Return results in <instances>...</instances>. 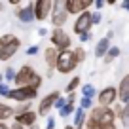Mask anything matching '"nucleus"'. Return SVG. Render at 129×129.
Segmentation results:
<instances>
[{
    "label": "nucleus",
    "instance_id": "nucleus-1",
    "mask_svg": "<svg viewBox=\"0 0 129 129\" xmlns=\"http://www.w3.org/2000/svg\"><path fill=\"white\" fill-rule=\"evenodd\" d=\"M116 120V114L112 108H105V106H95L91 108L87 120H85V129H99L103 125H110Z\"/></svg>",
    "mask_w": 129,
    "mask_h": 129
},
{
    "label": "nucleus",
    "instance_id": "nucleus-2",
    "mask_svg": "<svg viewBox=\"0 0 129 129\" xmlns=\"http://www.w3.org/2000/svg\"><path fill=\"white\" fill-rule=\"evenodd\" d=\"M13 82H15L17 87H32V89H38L42 85V76L32 69V67L25 64V67H21V69L17 70L15 80H13Z\"/></svg>",
    "mask_w": 129,
    "mask_h": 129
},
{
    "label": "nucleus",
    "instance_id": "nucleus-3",
    "mask_svg": "<svg viewBox=\"0 0 129 129\" xmlns=\"http://www.w3.org/2000/svg\"><path fill=\"white\" fill-rule=\"evenodd\" d=\"M76 67H78V63H76V57H74L72 49H67V51L59 53V57H57V67H55L57 72L69 74V72H72Z\"/></svg>",
    "mask_w": 129,
    "mask_h": 129
},
{
    "label": "nucleus",
    "instance_id": "nucleus-4",
    "mask_svg": "<svg viewBox=\"0 0 129 129\" xmlns=\"http://www.w3.org/2000/svg\"><path fill=\"white\" fill-rule=\"evenodd\" d=\"M49 38H51L53 48H55L59 53H61V51H67V49H70V44H72V40H70V36L63 30V28H53L51 34H49Z\"/></svg>",
    "mask_w": 129,
    "mask_h": 129
},
{
    "label": "nucleus",
    "instance_id": "nucleus-5",
    "mask_svg": "<svg viewBox=\"0 0 129 129\" xmlns=\"http://www.w3.org/2000/svg\"><path fill=\"white\" fill-rule=\"evenodd\" d=\"M93 6V0H63V10L67 13L72 15H80L84 12H89V8Z\"/></svg>",
    "mask_w": 129,
    "mask_h": 129
},
{
    "label": "nucleus",
    "instance_id": "nucleus-6",
    "mask_svg": "<svg viewBox=\"0 0 129 129\" xmlns=\"http://www.w3.org/2000/svg\"><path fill=\"white\" fill-rule=\"evenodd\" d=\"M38 97V89H32V87H15V89H10V95L8 99L17 103H30L32 99Z\"/></svg>",
    "mask_w": 129,
    "mask_h": 129
},
{
    "label": "nucleus",
    "instance_id": "nucleus-7",
    "mask_svg": "<svg viewBox=\"0 0 129 129\" xmlns=\"http://www.w3.org/2000/svg\"><path fill=\"white\" fill-rule=\"evenodd\" d=\"M53 2L51 0H36L34 2V21H46L51 15Z\"/></svg>",
    "mask_w": 129,
    "mask_h": 129
},
{
    "label": "nucleus",
    "instance_id": "nucleus-8",
    "mask_svg": "<svg viewBox=\"0 0 129 129\" xmlns=\"http://www.w3.org/2000/svg\"><path fill=\"white\" fill-rule=\"evenodd\" d=\"M59 97H61L59 91H51V93H48L46 97H42V101H40V105H38L36 114H38V116H48L49 110L55 106V103H57V99H59Z\"/></svg>",
    "mask_w": 129,
    "mask_h": 129
},
{
    "label": "nucleus",
    "instance_id": "nucleus-9",
    "mask_svg": "<svg viewBox=\"0 0 129 129\" xmlns=\"http://www.w3.org/2000/svg\"><path fill=\"white\" fill-rule=\"evenodd\" d=\"M116 99H118V89L112 87V85L105 87L103 91H99V95H97L99 106H105V108H110V106L116 103Z\"/></svg>",
    "mask_w": 129,
    "mask_h": 129
},
{
    "label": "nucleus",
    "instance_id": "nucleus-10",
    "mask_svg": "<svg viewBox=\"0 0 129 129\" xmlns=\"http://www.w3.org/2000/svg\"><path fill=\"white\" fill-rule=\"evenodd\" d=\"M49 19H51V23H53L55 28H63V25L69 19V13L63 10V2H53V10H51Z\"/></svg>",
    "mask_w": 129,
    "mask_h": 129
},
{
    "label": "nucleus",
    "instance_id": "nucleus-11",
    "mask_svg": "<svg viewBox=\"0 0 129 129\" xmlns=\"http://www.w3.org/2000/svg\"><path fill=\"white\" fill-rule=\"evenodd\" d=\"M93 27V21H91V12H84L80 13V15L76 17V21H74V28L72 30L76 32L78 36L80 34H84V32H89V28Z\"/></svg>",
    "mask_w": 129,
    "mask_h": 129
},
{
    "label": "nucleus",
    "instance_id": "nucleus-12",
    "mask_svg": "<svg viewBox=\"0 0 129 129\" xmlns=\"http://www.w3.org/2000/svg\"><path fill=\"white\" fill-rule=\"evenodd\" d=\"M15 17L21 21V23H32L34 21V2H28V4H23L21 8H17Z\"/></svg>",
    "mask_w": 129,
    "mask_h": 129
},
{
    "label": "nucleus",
    "instance_id": "nucleus-13",
    "mask_svg": "<svg viewBox=\"0 0 129 129\" xmlns=\"http://www.w3.org/2000/svg\"><path fill=\"white\" fill-rule=\"evenodd\" d=\"M19 46H21V40H19V38H15L12 44L4 46V48H0V61H10V59L17 53Z\"/></svg>",
    "mask_w": 129,
    "mask_h": 129
},
{
    "label": "nucleus",
    "instance_id": "nucleus-14",
    "mask_svg": "<svg viewBox=\"0 0 129 129\" xmlns=\"http://www.w3.org/2000/svg\"><path fill=\"white\" fill-rule=\"evenodd\" d=\"M15 118V123H19L21 127H25V129H28V127H32L34 123H38V114L36 112H25V114H21V116H13Z\"/></svg>",
    "mask_w": 129,
    "mask_h": 129
},
{
    "label": "nucleus",
    "instance_id": "nucleus-15",
    "mask_svg": "<svg viewBox=\"0 0 129 129\" xmlns=\"http://www.w3.org/2000/svg\"><path fill=\"white\" fill-rule=\"evenodd\" d=\"M118 99H120L123 105L129 103V74H125V76L121 78L120 85H118Z\"/></svg>",
    "mask_w": 129,
    "mask_h": 129
},
{
    "label": "nucleus",
    "instance_id": "nucleus-16",
    "mask_svg": "<svg viewBox=\"0 0 129 129\" xmlns=\"http://www.w3.org/2000/svg\"><path fill=\"white\" fill-rule=\"evenodd\" d=\"M57 57H59V51H57L53 46H49V48L44 49V59H46V64H48L49 70H53L57 67Z\"/></svg>",
    "mask_w": 129,
    "mask_h": 129
},
{
    "label": "nucleus",
    "instance_id": "nucleus-17",
    "mask_svg": "<svg viewBox=\"0 0 129 129\" xmlns=\"http://www.w3.org/2000/svg\"><path fill=\"white\" fill-rule=\"evenodd\" d=\"M74 112H76V95L70 93V95L67 97V105L59 110V116L61 118H67V116H70V114H74Z\"/></svg>",
    "mask_w": 129,
    "mask_h": 129
},
{
    "label": "nucleus",
    "instance_id": "nucleus-18",
    "mask_svg": "<svg viewBox=\"0 0 129 129\" xmlns=\"http://www.w3.org/2000/svg\"><path fill=\"white\" fill-rule=\"evenodd\" d=\"M108 49H110V40L108 38H101V40L97 42V46H95V57L97 59H103V57L108 53Z\"/></svg>",
    "mask_w": 129,
    "mask_h": 129
},
{
    "label": "nucleus",
    "instance_id": "nucleus-19",
    "mask_svg": "<svg viewBox=\"0 0 129 129\" xmlns=\"http://www.w3.org/2000/svg\"><path fill=\"white\" fill-rule=\"evenodd\" d=\"M85 120H87V116H85V110L76 108V112H74V121H72V127H74V129H82V127L85 125Z\"/></svg>",
    "mask_w": 129,
    "mask_h": 129
},
{
    "label": "nucleus",
    "instance_id": "nucleus-20",
    "mask_svg": "<svg viewBox=\"0 0 129 129\" xmlns=\"http://www.w3.org/2000/svg\"><path fill=\"white\" fill-rule=\"evenodd\" d=\"M12 116H13V108L10 105L0 103V123H4V120H10Z\"/></svg>",
    "mask_w": 129,
    "mask_h": 129
},
{
    "label": "nucleus",
    "instance_id": "nucleus-21",
    "mask_svg": "<svg viewBox=\"0 0 129 129\" xmlns=\"http://www.w3.org/2000/svg\"><path fill=\"white\" fill-rule=\"evenodd\" d=\"M118 57H120V48H116V46H110L108 53H106L103 59H105V63H112V61L118 59Z\"/></svg>",
    "mask_w": 129,
    "mask_h": 129
},
{
    "label": "nucleus",
    "instance_id": "nucleus-22",
    "mask_svg": "<svg viewBox=\"0 0 129 129\" xmlns=\"http://www.w3.org/2000/svg\"><path fill=\"white\" fill-rule=\"evenodd\" d=\"M72 53H74V57H76V63H78V64L84 63V61L87 59V53H85V49L82 48V46H80V48H74Z\"/></svg>",
    "mask_w": 129,
    "mask_h": 129
},
{
    "label": "nucleus",
    "instance_id": "nucleus-23",
    "mask_svg": "<svg viewBox=\"0 0 129 129\" xmlns=\"http://www.w3.org/2000/svg\"><path fill=\"white\" fill-rule=\"evenodd\" d=\"M118 118L121 120L123 127H129V103H127V105H123V108H121V114H120Z\"/></svg>",
    "mask_w": 129,
    "mask_h": 129
},
{
    "label": "nucleus",
    "instance_id": "nucleus-24",
    "mask_svg": "<svg viewBox=\"0 0 129 129\" xmlns=\"http://www.w3.org/2000/svg\"><path fill=\"white\" fill-rule=\"evenodd\" d=\"M78 85H80V78H78V76H74L72 80H70L69 84H67V87H64V91H67V93H69V95H70V93H74V91H76V87H78Z\"/></svg>",
    "mask_w": 129,
    "mask_h": 129
},
{
    "label": "nucleus",
    "instance_id": "nucleus-25",
    "mask_svg": "<svg viewBox=\"0 0 129 129\" xmlns=\"http://www.w3.org/2000/svg\"><path fill=\"white\" fill-rule=\"evenodd\" d=\"M95 87H93L91 84H85L84 87H82V95L85 97V99H93V97H95Z\"/></svg>",
    "mask_w": 129,
    "mask_h": 129
},
{
    "label": "nucleus",
    "instance_id": "nucleus-26",
    "mask_svg": "<svg viewBox=\"0 0 129 129\" xmlns=\"http://www.w3.org/2000/svg\"><path fill=\"white\" fill-rule=\"evenodd\" d=\"M25 112H30V105H28V103H23V105L13 108V116H21V114H25Z\"/></svg>",
    "mask_w": 129,
    "mask_h": 129
},
{
    "label": "nucleus",
    "instance_id": "nucleus-27",
    "mask_svg": "<svg viewBox=\"0 0 129 129\" xmlns=\"http://www.w3.org/2000/svg\"><path fill=\"white\" fill-rule=\"evenodd\" d=\"M15 38H17V36H13V34H2V36H0V48H4V46L12 44Z\"/></svg>",
    "mask_w": 129,
    "mask_h": 129
},
{
    "label": "nucleus",
    "instance_id": "nucleus-28",
    "mask_svg": "<svg viewBox=\"0 0 129 129\" xmlns=\"http://www.w3.org/2000/svg\"><path fill=\"white\" fill-rule=\"evenodd\" d=\"M80 108H82V110H91V108H93V101H91V99L82 97V99H80Z\"/></svg>",
    "mask_w": 129,
    "mask_h": 129
},
{
    "label": "nucleus",
    "instance_id": "nucleus-29",
    "mask_svg": "<svg viewBox=\"0 0 129 129\" xmlns=\"http://www.w3.org/2000/svg\"><path fill=\"white\" fill-rule=\"evenodd\" d=\"M15 74H17V70H13L12 67H8V69L4 70V78H6L8 82H13V80H15Z\"/></svg>",
    "mask_w": 129,
    "mask_h": 129
},
{
    "label": "nucleus",
    "instance_id": "nucleus-30",
    "mask_svg": "<svg viewBox=\"0 0 129 129\" xmlns=\"http://www.w3.org/2000/svg\"><path fill=\"white\" fill-rule=\"evenodd\" d=\"M64 105H67V99H64V97H59V99H57V103H55V106H53V108L61 110V108H63Z\"/></svg>",
    "mask_w": 129,
    "mask_h": 129
},
{
    "label": "nucleus",
    "instance_id": "nucleus-31",
    "mask_svg": "<svg viewBox=\"0 0 129 129\" xmlns=\"http://www.w3.org/2000/svg\"><path fill=\"white\" fill-rule=\"evenodd\" d=\"M91 21H93V25H99V23H101V12H93L91 13Z\"/></svg>",
    "mask_w": 129,
    "mask_h": 129
},
{
    "label": "nucleus",
    "instance_id": "nucleus-32",
    "mask_svg": "<svg viewBox=\"0 0 129 129\" xmlns=\"http://www.w3.org/2000/svg\"><path fill=\"white\" fill-rule=\"evenodd\" d=\"M0 95L8 99V95H10V87H8L6 84H2V85H0Z\"/></svg>",
    "mask_w": 129,
    "mask_h": 129
},
{
    "label": "nucleus",
    "instance_id": "nucleus-33",
    "mask_svg": "<svg viewBox=\"0 0 129 129\" xmlns=\"http://www.w3.org/2000/svg\"><path fill=\"white\" fill-rule=\"evenodd\" d=\"M91 40V32H84V34H80V42L82 44H85V42Z\"/></svg>",
    "mask_w": 129,
    "mask_h": 129
},
{
    "label": "nucleus",
    "instance_id": "nucleus-34",
    "mask_svg": "<svg viewBox=\"0 0 129 129\" xmlns=\"http://www.w3.org/2000/svg\"><path fill=\"white\" fill-rule=\"evenodd\" d=\"M46 129H55V118H48V121H46Z\"/></svg>",
    "mask_w": 129,
    "mask_h": 129
},
{
    "label": "nucleus",
    "instance_id": "nucleus-35",
    "mask_svg": "<svg viewBox=\"0 0 129 129\" xmlns=\"http://www.w3.org/2000/svg\"><path fill=\"white\" fill-rule=\"evenodd\" d=\"M36 53H38V46H30L27 49V55H36Z\"/></svg>",
    "mask_w": 129,
    "mask_h": 129
},
{
    "label": "nucleus",
    "instance_id": "nucleus-36",
    "mask_svg": "<svg viewBox=\"0 0 129 129\" xmlns=\"http://www.w3.org/2000/svg\"><path fill=\"white\" fill-rule=\"evenodd\" d=\"M93 4H95V8H97V10H101L103 6H105V2H103V0H95Z\"/></svg>",
    "mask_w": 129,
    "mask_h": 129
},
{
    "label": "nucleus",
    "instance_id": "nucleus-37",
    "mask_svg": "<svg viewBox=\"0 0 129 129\" xmlns=\"http://www.w3.org/2000/svg\"><path fill=\"white\" fill-rule=\"evenodd\" d=\"M121 8H123V10H127V13H129V0H125V2H121Z\"/></svg>",
    "mask_w": 129,
    "mask_h": 129
},
{
    "label": "nucleus",
    "instance_id": "nucleus-38",
    "mask_svg": "<svg viewBox=\"0 0 129 129\" xmlns=\"http://www.w3.org/2000/svg\"><path fill=\"white\" fill-rule=\"evenodd\" d=\"M99 129H118L114 123H110V125H103V127H99Z\"/></svg>",
    "mask_w": 129,
    "mask_h": 129
},
{
    "label": "nucleus",
    "instance_id": "nucleus-39",
    "mask_svg": "<svg viewBox=\"0 0 129 129\" xmlns=\"http://www.w3.org/2000/svg\"><path fill=\"white\" fill-rule=\"evenodd\" d=\"M10 129H25V127H21L19 123H15V121H13V123H12V127H10Z\"/></svg>",
    "mask_w": 129,
    "mask_h": 129
},
{
    "label": "nucleus",
    "instance_id": "nucleus-40",
    "mask_svg": "<svg viewBox=\"0 0 129 129\" xmlns=\"http://www.w3.org/2000/svg\"><path fill=\"white\" fill-rule=\"evenodd\" d=\"M38 34H40V36H46V34H48V30H46V28H38Z\"/></svg>",
    "mask_w": 129,
    "mask_h": 129
},
{
    "label": "nucleus",
    "instance_id": "nucleus-41",
    "mask_svg": "<svg viewBox=\"0 0 129 129\" xmlns=\"http://www.w3.org/2000/svg\"><path fill=\"white\" fill-rule=\"evenodd\" d=\"M28 129H40V125H38V123H34L32 127H28Z\"/></svg>",
    "mask_w": 129,
    "mask_h": 129
},
{
    "label": "nucleus",
    "instance_id": "nucleus-42",
    "mask_svg": "<svg viewBox=\"0 0 129 129\" xmlns=\"http://www.w3.org/2000/svg\"><path fill=\"white\" fill-rule=\"evenodd\" d=\"M0 129H10V127H8L6 123H0Z\"/></svg>",
    "mask_w": 129,
    "mask_h": 129
},
{
    "label": "nucleus",
    "instance_id": "nucleus-43",
    "mask_svg": "<svg viewBox=\"0 0 129 129\" xmlns=\"http://www.w3.org/2000/svg\"><path fill=\"white\" fill-rule=\"evenodd\" d=\"M4 6H6L4 2H0V12H2V10H4Z\"/></svg>",
    "mask_w": 129,
    "mask_h": 129
},
{
    "label": "nucleus",
    "instance_id": "nucleus-44",
    "mask_svg": "<svg viewBox=\"0 0 129 129\" xmlns=\"http://www.w3.org/2000/svg\"><path fill=\"white\" fill-rule=\"evenodd\" d=\"M2 80H4V76H2V74H0V85H2V84H4V82H2Z\"/></svg>",
    "mask_w": 129,
    "mask_h": 129
},
{
    "label": "nucleus",
    "instance_id": "nucleus-45",
    "mask_svg": "<svg viewBox=\"0 0 129 129\" xmlns=\"http://www.w3.org/2000/svg\"><path fill=\"white\" fill-rule=\"evenodd\" d=\"M64 129H74V127H72V125H67V127H64Z\"/></svg>",
    "mask_w": 129,
    "mask_h": 129
}]
</instances>
